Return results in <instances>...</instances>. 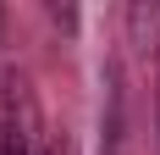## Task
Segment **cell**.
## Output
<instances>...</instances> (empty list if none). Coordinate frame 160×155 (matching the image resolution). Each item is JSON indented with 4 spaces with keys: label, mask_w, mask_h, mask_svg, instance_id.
Instances as JSON below:
<instances>
[{
    "label": "cell",
    "mask_w": 160,
    "mask_h": 155,
    "mask_svg": "<svg viewBox=\"0 0 160 155\" xmlns=\"http://www.w3.org/2000/svg\"><path fill=\"white\" fill-rule=\"evenodd\" d=\"M0 155H28V133L6 116V127H0Z\"/></svg>",
    "instance_id": "obj_1"
}]
</instances>
